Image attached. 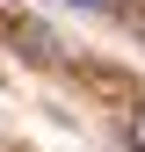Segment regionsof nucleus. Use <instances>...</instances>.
I'll use <instances>...</instances> for the list:
<instances>
[{
	"mask_svg": "<svg viewBox=\"0 0 145 152\" xmlns=\"http://www.w3.org/2000/svg\"><path fill=\"white\" fill-rule=\"evenodd\" d=\"M80 7H116V0H80Z\"/></svg>",
	"mask_w": 145,
	"mask_h": 152,
	"instance_id": "2",
	"label": "nucleus"
},
{
	"mask_svg": "<svg viewBox=\"0 0 145 152\" xmlns=\"http://www.w3.org/2000/svg\"><path fill=\"white\" fill-rule=\"evenodd\" d=\"M131 152H145V109L131 116Z\"/></svg>",
	"mask_w": 145,
	"mask_h": 152,
	"instance_id": "1",
	"label": "nucleus"
}]
</instances>
